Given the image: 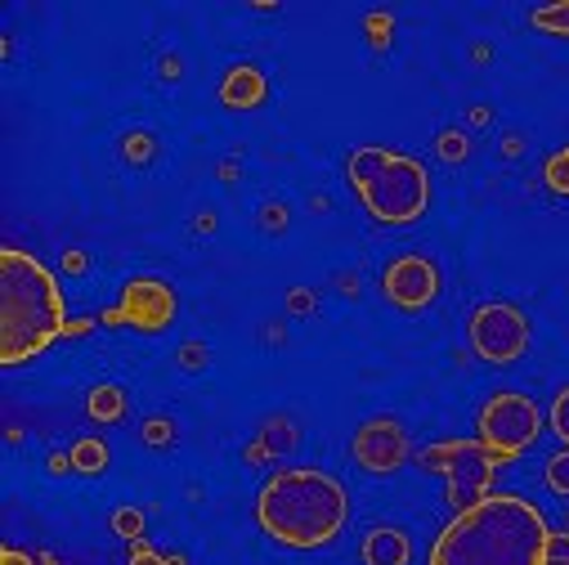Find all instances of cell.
Segmentation results:
<instances>
[{
	"instance_id": "6da1fadb",
	"label": "cell",
	"mask_w": 569,
	"mask_h": 565,
	"mask_svg": "<svg viewBox=\"0 0 569 565\" xmlns=\"http://www.w3.org/2000/svg\"><path fill=\"white\" fill-rule=\"evenodd\" d=\"M547 538L551 529L533 503L489 494L453 516V525L436 538L431 565H542Z\"/></svg>"
},
{
	"instance_id": "7a4b0ae2",
	"label": "cell",
	"mask_w": 569,
	"mask_h": 565,
	"mask_svg": "<svg viewBox=\"0 0 569 565\" xmlns=\"http://www.w3.org/2000/svg\"><path fill=\"white\" fill-rule=\"evenodd\" d=\"M68 333L54 274L19 251H0V364H23Z\"/></svg>"
},
{
	"instance_id": "3957f363",
	"label": "cell",
	"mask_w": 569,
	"mask_h": 565,
	"mask_svg": "<svg viewBox=\"0 0 569 565\" xmlns=\"http://www.w3.org/2000/svg\"><path fill=\"white\" fill-rule=\"evenodd\" d=\"M260 525L288 547H323L346 525V489L323 472H278L260 489Z\"/></svg>"
},
{
	"instance_id": "277c9868",
	"label": "cell",
	"mask_w": 569,
	"mask_h": 565,
	"mask_svg": "<svg viewBox=\"0 0 569 565\" xmlns=\"http://www.w3.org/2000/svg\"><path fill=\"white\" fill-rule=\"evenodd\" d=\"M350 185L381 225H412L431 207V176H426V167L417 158H403L377 145L350 153Z\"/></svg>"
},
{
	"instance_id": "5b68a950",
	"label": "cell",
	"mask_w": 569,
	"mask_h": 565,
	"mask_svg": "<svg viewBox=\"0 0 569 565\" xmlns=\"http://www.w3.org/2000/svg\"><path fill=\"white\" fill-rule=\"evenodd\" d=\"M421 467H431L449 480V498L458 512L476 507L489 498L493 489V472H498V458L485 440H445V445H431L421 454Z\"/></svg>"
},
{
	"instance_id": "8992f818",
	"label": "cell",
	"mask_w": 569,
	"mask_h": 565,
	"mask_svg": "<svg viewBox=\"0 0 569 565\" xmlns=\"http://www.w3.org/2000/svg\"><path fill=\"white\" fill-rule=\"evenodd\" d=\"M538 427H542V417H538L533 399L516 395V390H502L480 408V440L493 449L498 463L520 458L538 440Z\"/></svg>"
},
{
	"instance_id": "52a82bcc",
	"label": "cell",
	"mask_w": 569,
	"mask_h": 565,
	"mask_svg": "<svg viewBox=\"0 0 569 565\" xmlns=\"http://www.w3.org/2000/svg\"><path fill=\"white\" fill-rule=\"evenodd\" d=\"M471 346L480 359L489 364H511L525 355L529 346V319L516 310V306H502V301H489L471 315Z\"/></svg>"
},
{
	"instance_id": "ba28073f",
	"label": "cell",
	"mask_w": 569,
	"mask_h": 565,
	"mask_svg": "<svg viewBox=\"0 0 569 565\" xmlns=\"http://www.w3.org/2000/svg\"><path fill=\"white\" fill-rule=\"evenodd\" d=\"M176 319V293L158 278H130L126 293H121V306L108 310L99 324H112V328H139V333H162L167 324Z\"/></svg>"
},
{
	"instance_id": "9c48e42d",
	"label": "cell",
	"mask_w": 569,
	"mask_h": 565,
	"mask_svg": "<svg viewBox=\"0 0 569 565\" xmlns=\"http://www.w3.org/2000/svg\"><path fill=\"white\" fill-rule=\"evenodd\" d=\"M381 293L399 306V310H426L440 293V274L426 256H399L386 274H381Z\"/></svg>"
},
{
	"instance_id": "30bf717a",
	"label": "cell",
	"mask_w": 569,
	"mask_h": 565,
	"mask_svg": "<svg viewBox=\"0 0 569 565\" xmlns=\"http://www.w3.org/2000/svg\"><path fill=\"white\" fill-rule=\"evenodd\" d=\"M408 458V436L395 417H372L355 432V463L372 476H386L395 467H403Z\"/></svg>"
},
{
	"instance_id": "8fae6325",
	"label": "cell",
	"mask_w": 569,
	"mask_h": 565,
	"mask_svg": "<svg viewBox=\"0 0 569 565\" xmlns=\"http://www.w3.org/2000/svg\"><path fill=\"white\" fill-rule=\"evenodd\" d=\"M220 99H224V108H256V103L264 99V77H260L251 63L229 68V77H224V86H220Z\"/></svg>"
},
{
	"instance_id": "7c38bea8",
	"label": "cell",
	"mask_w": 569,
	"mask_h": 565,
	"mask_svg": "<svg viewBox=\"0 0 569 565\" xmlns=\"http://www.w3.org/2000/svg\"><path fill=\"white\" fill-rule=\"evenodd\" d=\"M368 565H408V534L403 529H372L363 543Z\"/></svg>"
},
{
	"instance_id": "4fadbf2b",
	"label": "cell",
	"mask_w": 569,
	"mask_h": 565,
	"mask_svg": "<svg viewBox=\"0 0 569 565\" xmlns=\"http://www.w3.org/2000/svg\"><path fill=\"white\" fill-rule=\"evenodd\" d=\"M121 408H126L121 386H99V390H90V417H99V422H117Z\"/></svg>"
},
{
	"instance_id": "5bb4252c",
	"label": "cell",
	"mask_w": 569,
	"mask_h": 565,
	"mask_svg": "<svg viewBox=\"0 0 569 565\" xmlns=\"http://www.w3.org/2000/svg\"><path fill=\"white\" fill-rule=\"evenodd\" d=\"M72 467L77 472H103L108 467V445L103 440H77V449H72Z\"/></svg>"
},
{
	"instance_id": "9a60e30c",
	"label": "cell",
	"mask_w": 569,
	"mask_h": 565,
	"mask_svg": "<svg viewBox=\"0 0 569 565\" xmlns=\"http://www.w3.org/2000/svg\"><path fill=\"white\" fill-rule=\"evenodd\" d=\"M533 28L551 32V37H569V0H556V6L533 10Z\"/></svg>"
},
{
	"instance_id": "2e32d148",
	"label": "cell",
	"mask_w": 569,
	"mask_h": 565,
	"mask_svg": "<svg viewBox=\"0 0 569 565\" xmlns=\"http://www.w3.org/2000/svg\"><path fill=\"white\" fill-rule=\"evenodd\" d=\"M547 185L569 198V149H560V153L547 158Z\"/></svg>"
},
{
	"instance_id": "e0dca14e",
	"label": "cell",
	"mask_w": 569,
	"mask_h": 565,
	"mask_svg": "<svg viewBox=\"0 0 569 565\" xmlns=\"http://www.w3.org/2000/svg\"><path fill=\"white\" fill-rule=\"evenodd\" d=\"M547 489L560 494V498L569 494V449H560V454L547 463Z\"/></svg>"
},
{
	"instance_id": "ac0fdd59",
	"label": "cell",
	"mask_w": 569,
	"mask_h": 565,
	"mask_svg": "<svg viewBox=\"0 0 569 565\" xmlns=\"http://www.w3.org/2000/svg\"><path fill=\"white\" fill-rule=\"evenodd\" d=\"M112 529H117L121 538H130V543H134L139 534H144V516H139L134 507H121V512L112 516Z\"/></svg>"
},
{
	"instance_id": "d6986e66",
	"label": "cell",
	"mask_w": 569,
	"mask_h": 565,
	"mask_svg": "<svg viewBox=\"0 0 569 565\" xmlns=\"http://www.w3.org/2000/svg\"><path fill=\"white\" fill-rule=\"evenodd\" d=\"M551 432L569 445V386L556 395V404H551Z\"/></svg>"
},
{
	"instance_id": "ffe728a7",
	"label": "cell",
	"mask_w": 569,
	"mask_h": 565,
	"mask_svg": "<svg viewBox=\"0 0 569 565\" xmlns=\"http://www.w3.org/2000/svg\"><path fill=\"white\" fill-rule=\"evenodd\" d=\"M542 565H569V534H551V538H547Z\"/></svg>"
},
{
	"instance_id": "44dd1931",
	"label": "cell",
	"mask_w": 569,
	"mask_h": 565,
	"mask_svg": "<svg viewBox=\"0 0 569 565\" xmlns=\"http://www.w3.org/2000/svg\"><path fill=\"white\" fill-rule=\"evenodd\" d=\"M440 158H449V162L467 158V139H462L458 130H445V135H440Z\"/></svg>"
},
{
	"instance_id": "7402d4cb",
	"label": "cell",
	"mask_w": 569,
	"mask_h": 565,
	"mask_svg": "<svg viewBox=\"0 0 569 565\" xmlns=\"http://www.w3.org/2000/svg\"><path fill=\"white\" fill-rule=\"evenodd\" d=\"M130 565H171V561H167L162 552H153L149 543H139V538H134V543H130Z\"/></svg>"
},
{
	"instance_id": "603a6c76",
	"label": "cell",
	"mask_w": 569,
	"mask_h": 565,
	"mask_svg": "<svg viewBox=\"0 0 569 565\" xmlns=\"http://www.w3.org/2000/svg\"><path fill=\"white\" fill-rule=\"evenodd\" d=\"M0 565H37L28 552H19V547H6V552H0Z\"/></svg>"
},
{
	"instance_id": "cb8c5ba5",
	"label": "cell",
	"mask_w": 569,
	"mask_h": 565,
	"mask_svg": "<svg viewBox=\"0 0 569 565\" xmlns=\"http://www.w3.org/2000/svg\"><path fill=\"white\" fill-rule=\"evenodd\" d=\"M368 23H372V32H377V37H372L377 46H381V41H390V19H381V14H372Z\"/></svg>"
},
{
	"instance_id": "d4e9b609",
	"label": "cell",
	"mask_w": 569,
	"mask_h": 565,
	"mask_svg": "<svg viewBox=\"0 0 569 565\" xmlns=\"http://www.w3.org/2000/svg\"><path fill=\"white\" fill-rule=\"evenodd\" d=\"M167 432H171L167 422H149V440H153V445H158V440H167Z\"/></svg>"
}]
</instances>
